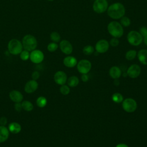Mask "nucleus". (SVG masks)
<instances>
[{"label": "nucleus", "instance_id": "5701e85b", "mask_svg": "<svg viewBox=\"0 0 147 147\" xmlns=\"http://www.w3.org/2000/svg\"><path fill=\"white\" fill-rule=\"evenodd\" d=\"M112 100L116 103H120L123 100V95L119 92H115L111 96Z\"/></svg>", "mask_w": 147, "mask_h": 147}, {"label": "nucleus", "instance_id": "f8f14e48", "mask_svg": "<svg viewBox=\"0 0 147 147\" xmlns=\"http://www.w3.org/2000/svg\"><path fill=\"white\" fill-rule=\"evenodd\" d=\"M59 47L61 51L65 55H69L71 54L73 51V47L71 43L67 40H61L60 42Z\"/></svg>", "mask_w": 147, "mask_h": 147}, {"label": "nucleus", "instance_id": "f3484780", "mask_svg": "<svg viewBox=\"0 0 147 147\" xmlns=\"http://www.w3.org/2000/svg\"><path fill=\"white\" fill-rule=\"evenodd\" d=\"M121 74V69L118 66H113L109 69V75L114 79H118L119 78H120Z\"/></svg>", "mask_w": 147, "mask_h": 147}, {"label": "nucleus", "instance_id": "72a5a7b5", "mask_svg": "<svg viewBox=\"0 0 147 147\" xmlns=\"http://www.w3.org/2000/svg\"><path fill=\"white\" fill-rule=\"evenodd\" d=\"M14 109L15 110L18 111V112H20L21 111V110L22 109V105H21V102H19V103H16L14 104Z\"/></svg>", "mask_w": 147, "mask_h": 147}, {"label": "nucleus", "instance_id": "cd10ccee", "mask_svg": "<svg viewBox=\"0 0 147 147\" xmlns=\"http://www.w3.org/2000/svg\"><path fill=\"white\" fill-rule=\"evenodd\" d=\"M51 40L55 42H58L60 41L61 36L60 34L57 32H53L50 34Z\"/></svg>", "mask_w": 147, "mask_h": 147}, {"label": "nucleus", "instance_id": "4be33fe9", "mask_svg": "<svg viewBox=\"0 0 147 147\" xmlns=\"http://www.w3.org/2000/svg\"><path fill=\"white\" fill-rule=\"evenodd\" d=\"M137 52H136V50H134V49L129 50L125 53V58L126 60L129 61L133 60L137 56Z\"/></svg>", "mask_w": 147, "mask_h": 147}, {"label": "nucleus", "instance_id": "e433bc0d", "mask_svg": "<svg viewBox=\"0 0 147 147\" xmlns=\"http://www.w3.org/2000/svg\"><path fill=\"white\" fill-rule=\"evenodd\" d=\"M7 118L5 117H2L0 118V125L2 126H5L7 123Z\"/></svg>", "mask_w": 147, "mask_h": 147}, {"label": "nucleus", "instance_id": "4468645a", "mask_svg": "<svg viewBox=\"0 0 147 147\" xmlns=\"http://www.w3.org/2000/svg\"><path fill=\"white\" fill-rule=\"evenodd\" d=\"M38 84L36 80H30L26 82L25 85L24 90L28 94H31L34 92L38 88Z\"/></svg>", "mask_w": 147, "mask_h": 147}, {"label": "nucleus", "instance_id": "f03ea898", "mask_svg": "<svg viewBox=\"0 0 147 147\" xmlns=\"http://www.w3.org/2000/svg\"><path fill=\"white\" fill-rule=\"evenodd\" d=\"M107 30L109 34L115 38H120L123 34V28L122 25L115 21H111L107 25Z\"/></svg>", "mask_w": 147, "mask_h": 147}, {"label": "nucleus", "instance_id": "20e7f679", "mask_svg": "<svg viewBox=\"0 0 147 147\" xmlns=\"http://www.w3.org/2000/svg\"><path fill=\"white\" fill-rule=\"evenodd\" d=\"M127 40L130 45L133 46H138L142 42L143 37L139 32L131 30L127 33Z\"/></svg>", "mask_w": 147, "mask_h": 147}, {"label": "nucleus", "instance_id": "ea45409f", "mask_svg": "<svg viewBox=\"0 0 147 147\" xmlns=\"http://www.w3.org/2000/svg\"><path fill=\"white\" fill-rule=\"evenodd\" d=\"M143 40H144V44L147 46V36L143 37Z\"/></svg>", "mask_w": 147, "mask_h": 147}, {"label": "nucleus", "instance_id": "dca6fc26", "mask_svg": "<svg viewBox=\"0 0 147 147\" xmlns=\"http://www.w3.org/2000/svg\"><path fill=\"white\" fill-rule=\"evenodd\" d=\"M78 63L77 59L72 56H67L63 59L64 65L68 68H74Z\"/></svg>", "mask_w": 147, "mask_h": 147}, {"label": "nucleus", "instance_id": "1a4fd4ad", "mask_svg": "<svg viewBox=\"0 0 147 147\" xmlns=\"http://www.w3.org/2000/svg\"><path fill=\"white\" fill-rule=\"evenodd\" d=\"M109 42L105 39H101L98 41L95 46V49L98 53H104L109 49Z\"/></svg>", "mask_w": 147, "mask_h": 147}, {"label": "nucleus", "instance_id": "6ab92c4d", "mask_svg": "<svg viewBox=\"0 0 147 147\" xmlns=\"http://www.w3.org/2000/svg\"><path fill=\"white\" fill-rule=\"evenodd\" d=\"M9 136V131L8 128L5 126L0 125V142L6 141Z\"/></svg>", "mask_w": 147, "mask_h": 147}, {"label": "nucleus", "instance_id": "58836bf2", "mask_svg": "<svg viewBox=\"0 0 147 147\" xmlns=\"http://www.w3.org/2000/svg\"><path fill=\"white\" fill-rule=\"evenodd\" d=\"M114 84L115 86H118L119 84V81L118 79H114Z\"/></svg>", "mask_w": 147, "mask_h": 147}, {"label": "nucleus", "instance_id": "2eb2a0df", "mask_svg": "<svg viewBox=\"0 0 147 147\" xmlns=\"http://www.w3.org/2000/svg\"><path fill=\"white\" fill-rule=\"evenodd\" d=\"M10 99L15 103H19L22 101L23 95L21 92L17 90H12L9 93Z\"/></svg>", "mask_w": 147, "mask_h": 147}, {"label": "nucleus", "instance_id": "7c9ffc66", "mask_svg": "<svg viewBox=\"0 0 147 147\" xmlns=\"http://www.w3.org/2000/svg\"><path fill=\"white\" fill-rule=\"evenodd\" d=\"M58 48V45L56 44V42H50L48 46H47V49L49 52H53L56 51Z\"/></svg>", "mask_w": 147, "mask_h": 147}, {"label": "nucleus", "instance_id": "6e6552de", "mask_svg": "<svg viewBox=\"0 0 147 147\" xmlns=\"http://www.w3.org/2000/svg\"><path fill=\"white\" fill-rule=\"evenodd\" d=\"M107 8L108 2L107 0H95L92 5L93 10L98 14L105 12Z\"/></svg>", "mask_w": 147, "mask_h": 147}, {"label": "nucleus", "instance_id": "b1692460", "mask_svg": "<svg viewBox=\"0 0 147 147\" xmlns=\"http://www.w3.org/2000/svg\"><path fill=\"white\" fill-rule=\"evenodd\" d=\"M36 104L40 108L44 107L47 104V99L44 96H39L36 100Z\"/></svg>", "mask_w": 147, "mask_h": 147}, {"label": "nucleus", "instance_id": "0eeeda50", "mask_svg": "<svg viewBox=\"0 0 147 147\" xmlns=\"http://www.w3.org/2000/svg\"><path fill=\"white\" fill-rule=\"evenodd\" d=\"M91 67V63L87 59L80 60L76 64L78 71L82 74H88L90 71Z\"/></svg>", "mask_w": 147, "mask_h": 147}, {"label": "nucleus", "instance_id": "a878e982", "mask_svg": "<svg viewBox=\"0 0 147 147\" xmlns=\"http://www.w3.org/2000/svg\"><path fill=\"white\" fill-rule=\"evenodd\" d=\"M83 52L85 55H91L94 52V48L91 45H86L83 48Z\"/></svg>", "mask_w": 147, "mask_h": 147}, {"label": "nucleus", "instance_id": "9b49d317", "mask_svg": "<svg viewBox=\"0 0 147 147\" xmlns=\"http://www.w3.org/2000/svg\"><path fill=\"white\" fill-rule=\"evenodd\" d=\"M141 72V69L140 65L136 64H134L129 67L127 69L126 74L129 77L134 79L140 76Z\"/></svg>", "mask_w": 147, "mask_h": 147}, {"label": "nucleus", "instance_id": "423d86ee", "mask_svg": "<svg viewBox=\"0 0 147 147\" xmlns=\"http://www.w3.org/2000/svg\"><path fill=\"white\" fill-rule=\"evenodd\" d=\"M122 106L124 111L127 113H133L137 108V102L131 98H127L122 102Z\"/></svg>", "mask_w": 147, "mask_h": 147}, {"label": "nucleus", "instance_id": "a19ab883", "mask_svg": "<svg viewBox=\"0 0 147 147\" xmlns=\"http://www.w3.org/2000/svg\"><path fill=\"white\" fill-rule=\"evenodd\" d=\"M48 1H54V0H48Z\"/></svg>", "mask_w": 147, "mask_h": 147}, {"label": "nucleus", "instance_id": "bb28decb", "mask_svg": "<svg viewBox=\"0 0 147 147\" xmlns=\"http://www.w3.org/2000/svg\"><path fill=\"white\" fill-rule=\"evenodd\" d=\"M120 24L122 26L128 27L131 24V21L128 17L124 16L121 18H120Z\"/></svg>", "mask_w": 147, "mask_h": 147}, {"label": "nucleus", "instance_id": "412c9836", "mask_svg": "<svg viewBox=\"0 0 147 147\" xmlns=\"http://www.w3.org/2000/svg\"><path fill=\"white\" fill-rule=\"evenodd\" d=\"M67 85L69 87H76L79 84V79L77 76H76L75 75H73V76H70L67 79Z\"/></svg>", "mask_w": 147, "mask_h": 147}, {"label": "nucleus", "instance_id": "39448f33", "mask_svg": "<svg viewBox=\"0 0 147 147\" xmlns=\"http://www.w3.org/2000/svg\"><path fill=\"white\" fill-rule=\"evenodd\" d=\"M22 42L17 39H11L7 44L8 51L12 55H17L20 54L22 51Z\"/></svg>", "mask_w": 147, "mask_h": 147}, {"label": "nucleus", "instance_id": "f257e3e1", "mask_svg": "<svg viewBox=\"0 0 147 147\" xmlns=\"http://www.w3.org/2000/svg\"><path fill=\"white\" fill-rule=\"evenodd\" d=\"M125 6L120 2H115L110 5L107 9V15L113 20L121 18L125 16Z\"/></svg>", "mask_w": 147, "mask_h": 147}, {"label": "nucleus", "instance_id": "ddd939ff", "mask_svg": "<svg viewBox=\"0 0 147 147\" xmlns=\"http://www.w3.org/2000/svg\"><path fill=\"white\" fill-rule=\"evenodd\" d=\"M53 79L56 84L61 86L65 84L67 82V75L64 71H58L53 76Z\"/></svg>", "mask_w": 147, "mask_h": 147}, {"label": "nucleus", "instance_id": "473e14b6", "mask_svg": "<svg viewBox=\"0 0 147 147\" xmlns=\"http://www.w3.org/2000/svg\"><path fill=\"white\" fill-rule=\"evenodd\" d=\"M140 33L141 34V36L144 37L147 36V28L145 26H142L140 29L139 31Z\"/></svg>", "mask_w": 147, "mask_h": 147}, {"label": "nucleus", "instance_id": "a211bd4d", "mask_svg": "<svg viewBox=\"0 0 147 147\" xmlns=\"http://www.w3.org/2000/svg\"><path fill=\"white\" fill-rule=\"evenodd\" d=\"M138 61L143 65H147V49H140L137 53Z\"/></svg>", "mask_w": 147, "mask_h": 147}, {"label": "nucleus", "instance_id": "c9c22d12", "mask_svg": "<svg viewBox=\"0 0 147 147\" xmlns=\"http://www.w3.org/2000/svg\"><path fill=\"white\" fill-rule=\"evenodd\" d=\"M81 80L83 82H87L89 80V76L87 75V74H82L81 76Z\"/></svg>", "mask_w": 147, "mask_h": 147}, {"label": "nucleus", "instance_id": "393cba45", "mask_svg": "<svg viewBox=\"0 0 147 147\" xmlns=\"http://www.w3.org/2000/svg\"><path fill=\"white\" fill-rule=\"evenodd\" d=\"M21 105H22V109L25 110V111H30L33 109V104L30 101L24 100L21 103Z\"/></svg>", "mask_w": 147, "mask_h": 147}, {"label": "nucleus", "instance_id": "c756f323", "mask_svg": "<svg viewBox=\"0 0 147 147\" xmlns=\"http://www.w3.org/2000/svg\"><path fill=\"white\" fill-rule=\"evenodd\" d=\"M20 54L21 59L24 61H26L29 59L30 53L28 51H26L25 49L22 50Z\"/></svg>", "mask_w": 147, "mask_h": 147}, {"label": "nucleus", "instance_id": "aec40b11", "mask_svg": "<svg viewBox=\"0 0 147 147\" xmlns=\"http://www.w3.org/2000/svg\"><path fill=\"white\" fill-rule=\"evenodd\" d=\"M8 129L9 132H11L13 134H17L21 131V126L17 122H13L9 123L8 126Z\"/></svg>", "mask_w": 147, "mask_h": 147}, {"label": "nucleus", "instance_id": "2f4dec72", "mask_svg": "<svg viewBox=\"0 0 147 147\" xmlns=\"http://www.w3.org/2000/svg\"><path fill=\"white\" fill-rule=\"evenodd\" d=\"M119 44V40L118 39V38H115V37H113L109 42L110 45H111L113 47H116L118 46Z\"/></svg>", "mask_w": 147, "mask_h": 147}, {"label": "nucleus", "instance_id": "9d476101", "mask_svg": "<svg viewBox=\"0 0 147 147\" xmlns=\"http://www.w3.org/2000/svg\"><path fill=\"white\" fill-rule=\"evenodd\" d=\"M29 59L33 63L39 64L43 61L44 59V55L43 52L40 50L34 49L31 51Z\"/></svg>", "mask_w": 147, "mask_h": 147}, {"label": "nucleus", "instance_id": "4c0bfd02", "mask_svg": "<svg viewBox=\"0 0 147 147\" xmlns=\"http://www.w3.org/2000/svg\"><path fill=\"white\" fill-rule=\"evenodd\" d=\"M115 147H129V146L126 144L120 143V144H117Z\"/></svg>", "mask_w": 147, "mask_h": 147}, {"label": "nucleus", "instance_id": "c85d7f7f", "mask_svg": "<svg viewBox=\"0 0 147 147\" xmlns=\"http://www.w3.org/2000/svg\"><path fill=\"white\" fill-rule=\"evenodd\" d=\"M60 92L63 95H67L70 92V88L68 85H61L60 88Z\"/></svg>", "mask_w": 147, "mask_h": 147}, {"label": "nucleus", "instance_id": "7ed1b4c3", "mask_svg": "<svg viewBox=\"0 0 147 147\" xmlns=\"http://www.w3.org/2000/svg\"><path fill=\"white\" fill-rule=\"evenodd\" d=\"M22 44L24 49L29 52L36 49L37 46V41L33 36L26 34L22 38Z\"/></svg>", "mask_w": 147, "mask_h": 147}, {"label": "nucleus", "instance_id": "f704fd0d", "mask_svg": "<svg viewBox=\"0 0 147 147\" xmlns=\"http://www.w3.org/2000/svg\"><path fill=\"white\" fill-rule=\"evenodd\" d=\"M40 76V73L37 71H34L32 74V78L33 80H36L37 79H38L39 78Z\"/></svg>", "mask_w": 147, "mask_h": 147}]
</instances>
